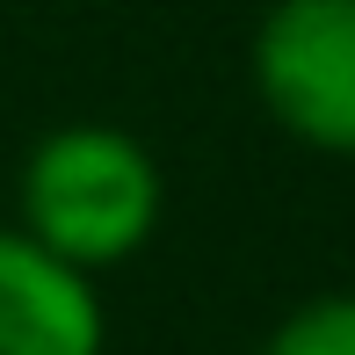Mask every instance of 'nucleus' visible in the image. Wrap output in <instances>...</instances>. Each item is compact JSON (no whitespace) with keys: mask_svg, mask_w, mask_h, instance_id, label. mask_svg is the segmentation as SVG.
<instances>
[{"mask_svg":"<svg viewBox=\"0 0 355 355\" xmlns=\"http://www.w3.org/2000/svg\"><path fill=\"white\" fill-rule=\"evenodd\" d=\"M15 211L37 247H51L80 276H109L159 232L167 182L145 138L116 123H58L22 153Z\"/></svg>","mask_w":355,"mask_h":355,"instance_id":"f257e3e1","label":"nucleus"},{"mask_svg":"<svg viewBox=\"0 0 355 355\" xmlns=\"http://www.w3.org/2000/svg\"><path fill=\"white\" fill-rule=\"evenodd\" d=\"M254 94L297 145L355 159V0H276L254 29Z\"/></svg>","mask_w":355,"mask_h":355,"instance_id":"f03ea898","label":"nucleus"},{"mask_svg":"<svg viewBox=\"0 0 355 355\" xmlns=\"http://www.w3.org/2000/svg\"><path fill=\"white\" fill-rule=\"evenodd\" d=\"M0 355H109V312L94 276L0 225Z\"/></svg>","mask_w":355,"mask_h":355,"instance_id":"7ed1b4c3","label":"nucleus"},{"mask_svg":"<svg viewBox=\"0 0 355 355\" xmlns=\"http://www.w3.org/2000/svg\"><path fill=\"white\" fill-rule=\"evenodd\" d=\"M261 355H355V290H319L268 327Z\"/></svg>","mask_w":355,"mask_h":355,"instance_id":"20e7f679","label":"nucleus"}]
</instances>
